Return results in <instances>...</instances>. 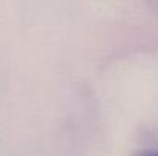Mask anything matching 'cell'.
I'll return each instance as SVG.
<instances>
[{
  "instance_id": "6da1fadb",
  "label": "cell",
  "mask_w": 158,
  "mask_h": 156,
  "mask_svg": "<svg viewBox=\"0 0 158 156\" xmlns=\"http://www.w3.org/2000/svg\"><path fill=\"white\" fill-rule=\"evenodd\" d=\"M132 156H158V150H141L134 153Z\"/></svg>"
}]
</instances>
